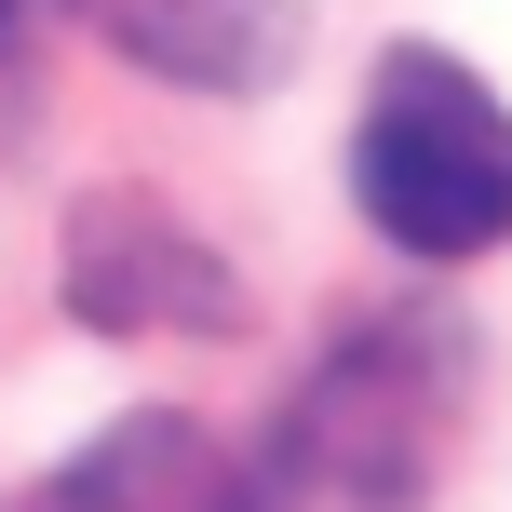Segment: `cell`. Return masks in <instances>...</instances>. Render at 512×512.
<instances>
[{
    "label": "cell",
    "instance_id": "1",
    "mask_svg": "<svg viewBox=\"0 0 512 512\" xmlns=\"http://www.w3.org/2000/svg\"><path fill=\"white\" fill-rule=\"evenodd\" d=\"M351 203L378 216V243L405 256H486L512 243V108L459 54L391 41L351 122Z\"/></svg>",
    "mask_w": 512,
    "mask_h": 512
},
{
    "label": "cell",
    "instance_id": "2",
    "mask_svg": "<svg viewBox=\"0 0 512 512\" xmlns=\"http://www.w3.org/2000/svg\"><path fill=\"white\" fill-rule=\"evenodd\" d=\"M445 445V337L432 324H364L351 351H324V378L283 405L256 512H418Z\"/></svg>",
    "mask_w": 512,
    "mask_h": 512
},
{
    "label": "cell",
    "instance_id": "5",
    "mask_svg": "<svg viewBox=\"0 0 512 512\" xmlns=\"http://www.w3.org/2000/svg\"><path fill=\"white\" fill-rule=\"evenodd\" d=\"M27 512H256V472L203 418H122V432H95Z\"/></svg>",
    "mask_w": 512,
    "mask_h": 512
},
{
    "label": "cell",
    "instance_id": "3",
    "mask_svg": "<svg viewBox=\"0 0 512 512\" xmlns=\"http://www.w3.org/2000/svg\"><path fill=\"white\" fill-rule=\"evenodd\" d=\"M68 310L95 337H216V324H243V283L176 203L95 189L68 216Z\"/></svg>",
    "mask_w": 512,
    "mask_h": 512
},
{
    "label": "cell",
    "instance_id": "6",
    "mask_svg": "<svg viewBox=\"0 0 512 512\" xmlns=\"http://www.w3.org/2000/svg\"><path fill=\"white\" fill-rule=\"evenodd\" d=\"M27 14H41V0H0V54H14V41H27Z\"/></svg>",
    "mask_w": 512,
    "mask_h": 512
},
{
    "label": "cell",
    "instance_id": "4",
    "mask_svg": "<svg viewBox=\"0 0 512 512\" xmlns=\"http://www.w3.org/2000/svg\"><path fill=\"white\" fill-rule=\"evenodd\" d=\"M122 68L176 95H270L297 68V0H81Z\"/></svg>",
    "mask_w": 512,
    "mask_h": 512
}]
</instances>
